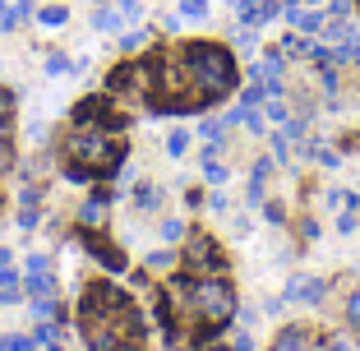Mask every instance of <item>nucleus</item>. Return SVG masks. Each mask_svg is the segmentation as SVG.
<instances>
[{"mask_svg":"<svg viewBox=\"0 0 360 351\" xmlns=\"http://www.w3.org/2000/svg\"><path fill=\"white\" fill-rule=\"evenodd\" d=\"M106 203H111V185H106V190H93L84 203H79V226H102L106 222Z\"/></svg>","mask_w":360,"mask_h":351,"instance_id":"obj_9","label":"nucleus"},{"mask_svg":"<svg viewBox=\"0 0 360 351\" xmlns=\"http://www.w3.org/2000/svg\"><path fill=\"white\" fill-rule=\"evenodd\" d=\"M203 351H231V347H222V342H203Z\"/></svg>","mask_w":360,"mask_h":351,"instance_id":"obj_48","label":"nucleus"},{"mask_svg":"<svg viewBox=\"0 0 360 351\" xmlns=\"http://www.w3.org/2000/svg\"><path fill=\"white\" fill-rule=\"evenodd\" d=\"M208 208H212V213H226V208H231V199L217 190V194H208Z\"/></svg>","mask_w":360,"mask_h":351,"instance_id":"obj_43","label":"nucleus"},{"mask_svg":"<svg viewBox=\"0 0 360 351\" xmlns=\"http://www.w3.org/2000/svg\"><path fill=\"white\" fill-rule=\"evenodd\" d=\"M65 19H70L65 5H42V10H37V23H42V28H65Z\"/></svg>","mask_w":360,"mask_h":351,"instance_id":"obj_21","label":"nucleus"},{"mask_svg":"<svg viewBox=\"0 0 360 351\" xmlns=\"http://www.w3.org/2000/svg\"><path fill=\"white\" fill-rule=\"evenodd\" d=\"M185 264L194 277H222L226 273V255L212 236H185Z\"/></svg>","mask_w":360,"mask_h":351,"instance_id":"obj_4","label":"nucleus"},{"mask_svg":"<svg viewBox=\"0 0 360 351\" xmlns=\"http://www.w3.org/2000/svg\"><path fill=\"white\" fill-rule=\"evenodd\" d=\"M139 46H148V28H129L125 37H120V51H129V56H134Z\"/></svg>","mask_w":360,"mask_h":351,"instance_id":"obj_27","label":"nucleus"},{"mask_svg":"<svg viewBox=\"0 0 360 351\" xmlns=\"http://www.w3.org/2000/svg\"><path fill=\"white\" fill-rule=\"evenodd\" d=\"M167 153H171V158H185V153H190V134H185V129L167 134Z\"/></svg>","mask_w":360,"mask_h":351,"instance_id":"obj_29","label":"nucleus"},{"mask_svg":"<svg viewBox=\"0 0 360 351\" xmlns=\"http://www.w3.org/2000/svg\"><path fill=\"white\" fill-rule=\"evenodd\" d=\"M5 5L19 14V23H23V19H32V0H5Z\"/></svg>","mask_w":360,"mask_h":351,"instance_id":"obj_40","label":"nucleus"},{"mask_svg":"<svg viewBox=\"0 0 360 351\" xmlns=\"http://www.w3.org/2000/svg\"><path fill=\"white\" fill-rule=\"evenodd\" d=\"M282 56H309L305 32H286V37H282Z\"/></svg>","mask_w":360,"mask_h":351,"instance_id":"obj_26","label":"nucleus"},{"mask_svg":"<svg viewBox=\"0 0 360 351\" xmlns=\"http://www.w3.org/2000/svg\"><path fill=\"white\" fill-rule=\"evenodd\" d=\"M282 0H240V23L245 28H268L273 19H282Z\"/></svg>","mask_w":360,"mask_h":351,"instance_id":"obj_8","label":"nucleus"},{"mask_svg":"<svg viewBox=\"0 0 360 351\" xmlns=\"http://www.w3.org/2000/svg\"><path fill=\"white\" fill-rule=\"evenodd\" d=\"M37 222H42V217H37V203H23L19 208V231H32Z\"/></svg>","mask_w":360,"mask_h":351,"instance_id":"obj_32","label":"nucleus"},{"mask_svg":"<svg viewBox=\"0 0 360 351\" xmlns=\"http://www.w3.org/2000/svg\"><path fill=\"white\" fill-rule=\"evenodd\" d=\"M5 264H10V250H0V268H5Z\"/></svg>","mask_w":360,"mask_h":351,"instance_id":"obj_50","label":"nucleus"},{"mask_svg":"<svg viewBox=\"0 0 360 351\" xmlns=\"http://www.w3.org/2000/svg\"><path fill=\"white\" fill-rule=\"evenodd\" d=\"M282 134H286V139H305V134H309V125H305V120H291V116H286Z\"/></svg>","mask_w":360,"mask_h":351,"instance_id":"obj_37","label":"nucleus"},{"mask_svg":"<svg viewBox=\"0 0 360 351\" xmlns=\"http://www.w3.org/2000/svg\"><path fill=\"white\" fill-rule=\"evenodd\" d=\"M28 314H32V319L65 324V309H60V300H56V296H28Z\"/></svg>","mask_w":360,"mask_h":351,"instance_id":"obj_11","label":"nucleus"},{"mask_svg":"<svg viewBox=\"0 0 360 351\" xmlns=\"http://www.w3.org/2000/svg\"><path fill=\"white\" fill-rule=\"evenodd\" d=\"M23 291H28V296H56V277H51V268L23 273Z\"/></svg>","mask_w":360,"mask_h":351,"instance_id":"obj_13","label":"nucleus"},{"mask_svg":"<svg viewBox=\"0 0 360 351\" xmlns=\"http://www.w3.org/2000/svg\"><path fill=\"white\" fill-rule=\"evenodd\" d=\"M300 236H305V241H319V222H314V217H305V222H300Z\"/></svg>","mask_w":360,"mask_h":351,"instance_id":"obj_45","label":"nucleus"},{"mask_svg":"<svg viewBox=\"0 0 360 351\" xmlns=\"http://www.w3.org/2000/svg\"><path fill=\"white\" fill-rule=\"evenodd\" d=\"M46 70H51V75H79L84 60H70L65 51H51V56H46Z\"/></svg>","mask_w":360,"mask_h":351,"instance_id":"obj_20","label":"nucleus"},{"mask_svg":"<svg viewBox=\"0 0 360 351\" xmlns=\"http://www.w3.org/2000/svg\"><path fill=\"white\" fill-rule=\"evenodd\" d=\"M360 190H328V213H356Z\"/></svg>","mask_w":360,"mask_h":351,"instance_id":"obj_17","label":"nucleus"},{"mask_svg":"<svg viewBox=\"0 0 360 351\" xmlns=\"http://www.w3.org/2000/svg\"><path fill=\"white\" fill-rule=\"evenodd\" d=\"M347 319L360 328V291H351V296H347Z\"/></svg>","mask_w":360,"mask_h":351,"instance_id":"obj_39","label":"nucleus"},{"mask_svg":"<svg viewBox=\"0 0 360 351\" xmlns=\"http://www.w3.org/2000/svg\"><path fill=\"white\" fill-rule=\"evenodd\" d=\"M176 51H180V65H185V79H190L194 97H199L203 107L236 93L240 70H236V56L226 51V46H217V42H185V46H176Z\"/></svg>","mask_w":360,"mask_h":351,"instance_id":"obj_1","label":"nucleus"},{"mask_svg":"<svg viewBox=\"0 0 360 351\" xmlns=\"http://www.w3.org/2000/svg\"><path fill=\"white\" fill-rule=\"evenodd\" d=\"M134 208H139V213H158V208H162V190L153 181H139L134 185Z\"/></svg>","mask_w":360,"mask_h":351,"instance_id":"obj_14","label":"nucleus"},{"mask_svg":"<svg viewBox=\"0 0 360 351\" xmlns=\"http://www.w3.org/2000/svg\"><path fill=\"white\" fill-rule=\"evenodd\" d=\"M342 65H360V37H347V42H342Z\"/></svg>","mask_w":360,"mask_h":351,"instance_id":"obj_33","label":"nucleus"},{"mask_svg":"<svg viewBox=\"0 0 360 351\" xmlns=\"http://www.w3.org/2000/svg\"><path fill=\"white\" fill-rule=\"evenodd\" d=\"M338 231H342V236L356 231V213H338Z\"/></svg>","mask_w":360,"mask_h":351,"instance_id":"obj_44","label":"nucleus"},{"mask_svg":"<svg viewBox=\"0 0 360 351\" xmlns=\"http://www.w3.org/2000/svg\"><path fill=\"white\" fill-rule=\"evenodd\" d=\"M93 28H97V32H120V28H125V14H120L116 5H97Z\"/></svg>","mask_w":360,"mask_h":351,"instance_id":"obj_15","label":"nucleus"},{"mask_svg":"<svg viewBox=\"0 0 360 351\" xmlns=\"http://www.w3.org/2000/svg\"><path fill=\"white\" fill-rule=\"evenodd\" d=\"M286 14H291V23H296V32H319L323 28V19H328V14L319 10V5H286Z\"/></svg>","mask_w":360,"mask_h":351,"instance_id":"obj_10","label":"nucleus"},{"mask_svg":"<svg viewBox=\"0 0 360 351\" xmlns=\"http://www.w3.org/2000/svg\"><path fill=\"white\" fill-rule=\"evenodd\" d=\"M323 296H328V282H323V277H300V273H291V277H286V300L323 305Z\"/></svg>","mask_w":360,"mask_h":351,"instance_id":"obj_7","label":"nucleus"},{"mask_svg":"<svg viewBox=\"0 0 360 351\" xmlns=\"http://www.w3.org/2000/svg\"><path fill=\"white\" fill-rule=\"evenodd\" d=\"M231 351H255V338H250V333H240V338L231 342Z\"/></svg>","mask_w":360,"mask_h":351,"instance_id":"obj_46","label":"nucleus"},{"mask_svg":"<svg viewBox=\"0 0 360 351\" xmlns=\"http://www.w3.org/2000/svg\"><path fill=\"white\" fill-rule=\"evenodd\" d=\"M236 46H240V51H259V28H236Z\"/></svg>","mask_w":360,"mask_h":351,"instance_id":"obj_30","label":"nucleus"},{"mask_svg":"<svg viewBox=\"0 0 360 351\" xmlns=\"http://www.w3.org/2000/svg\"><path fill=\"white\" fill-rule=\"evenodd\" d=\"M37 268H51V259L46 255H28L23 259V273H37Z\"/></svg>","mask_w":360,"mask_h":351,"instance_id":"obj_41","label":"nucleus"},{"mask_svg":"<svg viewBox=\"0 0 360 351\" xmlns=\"http://www.w3.org/2000/svg\"><path fill=\"white\" fill-rule=\"evenodd\" d=\"M14 120H19V97H14V88H0V139H10Z\"/></svg>","mask_w":360,"mask_h":351,"instance_id":"obj_12","label":"nucleus"},{"mask_svg":"<svg viewBox=\"0 0 360 351\" xmlns=\"http://www.w3.org/2000/svg\"><path fill=\"white\" fill-rule=\"evenodd\" d=\"M79 241L88 245V255H93L97 264H106V268H111V273H125V255H120L116 245H106L97 226H79Z\"/></svg>","mask_w":360,"mask_h":351,"instance_id":"obj_6","label":"nucleus"},{"mask_svg":"<svg viewBox=\"0 0 360 351\" xmlns=\"http://www.w3.org/2000/svg\"><path fill=\"white\" fill-rule=\"evenodd\" d=\"M14 167V148H10V139H0V171H10Z\"/></svg>","mask_w":360,"mask_h":351,"instance_id":"obj_42","label":"nucleus"},{"mask_svg":"<svg viewBox=\"0 0 360 351\" xmlns=\"http://www.w3.org/2000/svg\"><path fill=\"white\" fill-rule=\"evenodd\" d=\"M176 14H180V19H190V23H199V19H208V0H180Z\"/></svg>","mask_w":360,"mask_h":351,"instance_id":"obj_24","label":"nucleus"},{"mask_svg":"<svg viewBox=\"0 0 360 351\" xmlns=\"http://www.w3.org/2000/svg\"><path fill=\"white\" fill-rule=\"evenodd\" d=\"M65 158L79 162L97 181V176H106L125 162V139H120V129H75L65 139Z\"/></svg>","mask_w":360,"mask_h":351,"instance_id":"obj_3","label":"nucleus"},{"mask_svg":"<svg viewBox=\"0 0 360 351\" xmlns=\"http://www.w3.org/2000/svg\"><path fill=\"white\" fill-rule=\"evenodd\" d=\"M273 162H291V139H286V134L273 139Z\"/></svg>","mask_w":360,"mask_h":351,"instance_id":"obj_35","label":"nucleus"},{"mask_svg":"<svg viewBox=\"0 0 360 351\" xmlns=\"http://www.w3.org/2000/svg\"><path fill=\"white\" fill-rule=\"evenodd\" d=\"M143 264H148V268H171V264H176V255H171V250H153Z\"/></svg>","mask_w":360,"mask_h":351,"instance_id":"obj_36","label":"nucleus"},{"mask_svg":"<svg viewBox=\"0 0 360 351\" xmlns=\"http://www.w3.org/2000/svg\"><path fill=\"white\" fill-rule=\"evenodd\" d=\"M70 120H75V129H120V116H116V102H111V93L84 97Z\"/></svg>","mask_w":360,"mask_h":351,"instance_id":"obj_5","label":"nucleus"},{"mask_svg":"<svg viewBox=\"0 0 360 351\" xmlns=\"http://www.w3.org/2000/svg\"><path fill=\"white\" fill-rule=\"evenodd\" d=\"M319 88H323L328 97L342 88V79H338V70H333V65H319Z\"/></svg>","mask_w":360,"mask_h":351,"instance_id":"obj_28","label":"nucleus"},{"mask_svg":"<svg viewBox=\"0 0 360 351\" xmlns=\"http://www.w3.org/2000/svg\"><path fill=\"white\" fill-rule=\"evenodd\" d=\"M328 351H351V342H347V338H333V342H328Z\"/></svg>","mask_w":360,"mask_h":351,"instance_id":"obj_47","label":"nucleus"},{"mask_svg":"<svg viewBox=\"0 0 360 351\" xmlns=\"http://www.w3.org/2000/svg\"><path fill=\"white\" fill-rule=\"evenodd\" d=\"M259 208H264V217H268V222H277V226H282V222H286V208H282V203H273V199H264V203H259Z\"/></svg>","mask_w":360,"mask_h":351,"instance_id":"obj_34","label":"nucleus"},{"mask_svg":"<svg viewBox=\"0 0 360 351\" xmlns=\"http://www.w3.org/2000/svg\"><path fill=\"white\" fill-rule=\"evenodd\" d=\"M185 236H190V231H185L180 217H162V241H167V245H185Z\"/></svg>","mask_w":360,"mask_h":351,"instance_id":"obj_23","label":"nucleus"},{"mask_svg":"<svg viewBox=\"0 0 360 351\" xmlns=\"http://www.w3.org/2000/svg\"><path fill=\"white\" fill-rule=\"evenodd\" d=\"M199 162H203V181H212V185H226V176H231V167H226V162H217V153H212V148L203 153Z\"/></svg>","mask_w":360,"mask_h":351,"instance_id":"obj_18","label":"nucleus"},{"mask_svg":"<svg viewBox=\"0 0 360 351\" xmlns=\"http://www.w3.org/2000/svg\"><path fill=\"white\" fill-rule=\"evenodd\" d=\"M199 134L208 139V143H217V148H222V143H226V120H203Z\"/></svg>","mask_w":360,"mask_h":351,"instance_id":"obj_25","label":"nucleus"},{"mask_svg":"<svg viewBox=\"0 0 360 351\" xmlns=\"http://www.w3.org/2000/svg\"><path fill=\"white\" fill-rule=\"evenodd\" d=\"M116 10L125 14V23H139L143 19V0H116Z\"/></svg>","mask_w":360,"mask_h":351,"instance_id":"obj_31","label":"nucleus"},{"mask_svg":"<svg viewBox=\"0 0 360 351\" xmlns=\"http://www.w3.org/2000/svg\"><path fill=\"white\" fill-rule=\"evenodd\" d=\"M328 19H351V0H328Z\"/></svg>","mask_w":360,"mask_h":351,"instance_id":"obj_38","label":"nucleus"},{"mask_svg":"<svg viewBox=\"0 0 360 351\" xmlns=\"http://www.w3.org/2000/svg\"><path fill=\"white\" fill-rule=\"evenodd\" d=\"M32 333H0V351H32Z\"/></svg>","mask_w":360,"mask_h":351,"instance_id":"obj_22","label":"nucleus"},{"mask_svg":"<svg viewBox=\"0 0 360 351\" xmlns=\"http://www.w3.org/2000/svg\"><path fill=\"white\" fill-rule=\"evenodd\" d=\"M46 351H70V347H60V338H56V342H46Z\"/></svg>","mask_w":360,"mask_h":351,"instance_id":"obj_49","label":"nucleus"},{"mask_svg":"<svg viewBox=\"0 0 360 351\" xmlns=\"http://www.w3.org/2000/svg\"><path fill=\"white\" fill-rule=\"evenodd\" d=\"M0 208H5V199H0Z\"/></svg>","mask_w":360,"mask_h":351,"instance_id":"obj_51","label":"nucleus"},{"mask_svg":"<svg viewBox=\"0 0 360 351\" xmlns=\"http://www.w3.org/2000/svg\"><path fill=\"white\" fill-rule=\"evenodd\" d=\"M171 291H185V309L203 328H226L236 314V296L226 277H176Z\"/></svg>","mask_w":360,"mask_h":351,"instance_id":"obj_2","label":"nucleus"},{"mask_svg":"<svg viewBox=\"0 0 360 351\" xmlns=\"http://www.w3.org/2000/svg\"><path fill=\"white\" fill-rule=\"evenodd\" d=\"M0 300H5V305H14V300H19V273H14L10 264L0 268Z\"/></svg>","mask_w":360,"mask_h":351,"instance_id":"obj_19","label":"nucleus"},{"mask_svg":"<svg viewBox=\"0 0 360 351\" xmlns=\"http://www.w3.org/2000/svg\"><path fill=\"white\" fill-rule=\"evenodd\" d=\"M273 351H309V333L305 328H282L273 342Z\"/></svg>","mask_w":360,"mask_h":351,"instance_id":"obj_16","label":"nucleus"}]
</instances>
